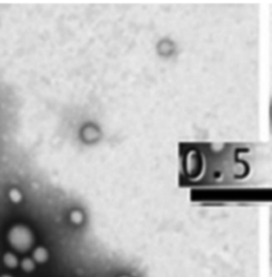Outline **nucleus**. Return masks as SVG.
Masks as SVG:
<instances>
[{
	"label": "nucleus",
	"mask_w": 272,
	"mask_h": 277,
	"mask_svg": "<svg viewBox=\"0 0 272 277\" xmlns=\"http://www.w3.org/2000/svg\"><path fill=\"white\" fill-rule=\"evenodd\" d=\"M120 277H129V276H120Z\"/></svg>",
	"instance_id": "obj_6"
},
{
	"label": "nucleus",
	"mask_w": 272,
	"mask_h": 277,
	"mask_svg": "<svg viewBox=\"0 0 272 277\" xmlns=\"http://www.w3.org/2000/svg\"><path fill=\"white\" fill-rule=\"evenodd\" d=\"M48 259V253L43 248H38L33 253V260L37 264H44Z\"/></svg>",
	"instance_id": "obj_2"
},
{
	"label": "nucleus",
	"mask_w": 272,
	"mask_h": 277,
	"mask_svg": "<svg viewBox=\"0 0 272 277\" xmlns=\"http://www.w3.org/2000/svg\"><path fill=\"white\" fill-rule=\"evenodd\" d=\"M3 264L5 267L7 268H16L18 266V260L16 258V256L13 255L11 253H6L5 255L3 256Z\"/></svg>",
	"instance_id": "obj_3"
},
{
	"label": "nucleus",
	"mask_w": 272,
	"mask_h": 277,
	"mask_svg": "<svg viewBox=\"0 0 272 277\" xmlns=\"http://www.w3.org/2000/svg\"><path fill=\"white\" fill-rule=\"evenodd\" d=\"M20 268L25 272H32L35 269V261L30 258H25L20 263Z\"/></svg>",
	"instance_id": "obj_4"
},
{
	"label": "nucleus",
	"mask_w": 272,
	"mask_h": 277,
	"mask_svg": "<svg viewBox=\"0 0 272 277\" xmlns=\"http://www.w3.org/2000/svg\"><path fill=\"white\" fill-rule=\"evenodd\" d=\"M11 244L19 251H26L31 246L30 236L24 232L13 233L11 235Z\"/></svg>",
	"instance_id": "obj_1"
},
{
	"label": "nucleus",
	"mask_w": 272,
	"mask_h": 277,
	"mask_svg": "<svg viewBox=\"0 0 272 277\" xmlns=\"http://www.w3.org/2000/svg\"><path fill=\"white\" fill-rule=\"evenodd\" d=\"M0 277H12L11 275H2V276H0Z\"/></svg>",
	"instance_id": "obj_5"
}]
</instances>
